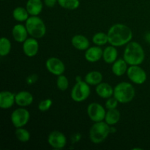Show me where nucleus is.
Listing matches in <instances>:
<instances>
[{"label": "nucleus", "instance_id": "obj_1", "mask_svg": "<svg viewBox=\"0 0 150 150\" xmlns=\"http://www.w3.org/2000/svg\"><path fill=\"white\" fill-rule=\"evenodd\" d=\"M107 34L108 43L115 47L126 45L133 38V32L130 28L122 23H116L111 26Z\"/></svg>", "mask_w": 150, "mask_h": 150}, {"label": "nucleus", "instance_id": "obj_2", "mask_svg": "<svg viewBox=\"0 0 150 150\" xmlns=\"http://www.w3.org/2000/svg\"><path fill=\"white\" fill-rule=\"evenodd\" d=\"M123 59L129 65H140L144 62L145 53L142 45L137 42H131L126 45Z\"/></svg>", "mask_w": 150, "mask_h": 150}, {"label": "nucleus", "instance_id": "obj_3", "mask_svg": "<svg viewBox=\"0 0 150 150\" xmlns=\"http://www.w3.org/2000/svg\"><path fill=\"white\" fill-rule=\"evenodd\" d=\"M111 133V127L105 121L94 122L89 130V139L94 144H100L108 138Z\"/></svg>", "mask_w": 150, "mask_h": 150}, {"label": "nucleus", "instance_id": "obj_4", "mask_svg": "<svg viewBox=\"0 0 150 150\" xmlns=\"http://www.w3.org/2000/svg\"><path fill=\"white\" fill-rule=\"evenodd\" d=\"M136 95L135 88L128 82H121L114 88L113 96L120 103H127L133 100Z\"/></svg>", "mask_w": 150, "mask_h": 150}, {"label": "nucleus", "instance_id": "obj_5", "mask_svg": "<svg viewBox=\"0 0 150 150\" xmlns=\"http://www.w3.org/2000/svg\"><path fill=\"white\" fill-rule=\"evenodd\" d=\"M28 33L32 38L40 39L45 36L46 33V26L43 21L38 16H31L26 21Z\"/></svg>", "mask_w": 150, "mask_h": 150}, {"label": "nucleus", "instance_id": "obj_6", "mask_svg": "<svg viewBox=\"0 0 150 150\" xmlns=\"http://www.w3.org/2000/svg\"><path fill=\"white\" fill-rule=\"evenodd\" d=\"M91 93V89L89 84L86 81H80L76 82L71 90L70 96L72 100L75 102L80 103L86 100L89 97Z\"/></svg>", "mask_w": 150, "mask_h": 150}, {"label": "nucleus", "instance_id": "obj_7", "mask_svg": "<svg viewBox=\"0 0 150 150\" xmlns=\"http://www.w3.org/2000/svg\"><path fill=\"white\" fill-rule=\"evenodd\" d=\"M11 122L16 128L26 125L30 120V113L24 107L14 110L11 114Z\"/></svg>", "mask_w": 150, "mask_h": 150}, {"label": "nucleus", "instance_id": "obj_8", "mask_svg": "<svg viewBox=\"0 0 150 150\" xmlns=\"http://www.w3.org/2000/svg\"><path fill=\"white\" fill-rule=\"evenodd\" d=\"M126 73L128 79L136 84H143L147 79L146 71L139 65H130Z\"/></svg>", "mask_w": 150, "mask_h": 150}, {"label": "nucleus", "instance_id": "obj_9", "mask_svg": "<svg viewBox=\"0 0 150 150\" xmlns=\"http://www.w3.org/2000/svg\"><path fill=\"white\" fill-rule=\"evenodd\" d=\"M87 114L94 122L104 121L106 111L104 107L98 103H92L87 107Z\"/></svg>", "mask_w": 150, "mask_h": 150}, {"label": "nucleus", "instance_id": "obj_10", "mask_svg": "<svg viewBox=\"0 0 150 150\" xmlns=\"http://www.w3.org/2000/svg\"><path fill=\"white\" fill-rule=\"evenodd\" d=\"M48 142L53 149H62L67 144V138L62 132L54 130L48 135Z\"/></svg>", "mask_w": 150, "mask_h": 150}, {"label": "nucleus", "instance_id": "obj_11", "mask_svg": "<svg viewBox=\"0 0 150 150\" xmlns=\"http://www.w3.org/2000/svg\"><path fill=\"white\" fill-rule=\"evenodd\" d=\"M45 67L49 73L54 76L62 75L65 71V65L61 59L57 57H51L45 62Z\"/></svg>", "mask_w": 150, "mask_h": 150}, {"label": "nucleus", "instance_id": "obj_12", "mask_svg": "<svg viewBox=\"0 0 150 150\" xmlns=\"http://www.w3.org/2000/svg\"><path fill=\"white\" fill-rule=\"evenodd\" d=\"M23 51L28 57H34L39 51V42L35 38H27L23 42Z\"/></svg>", "mask_w": 150, "mask_h": 150}, {"label": "nucleus", "instance_id": "obj_13", "mask_svg": "<svg viewBox=\"0 0 150 150\" xmlns=\"http://www.w3.org/2000/svg\"><path fill=\"white\" fill-rule=\"evenodd\" d=\"M103 50L100 48V46L95 45V46L89 47L85 51V59L89 62H97L100 60L101 58H103Z\"/></svg>", "mask_w": 150, "mask_h": 150}, {"label": "nucleus", "instance_id": "obj_14", "mask_svg": "<svg viewBox=\"0 0 150 150\" xmlns=\"http://www.w3.org/2000/svg\"><path fill=\"white\" fill-rule=\"evenodd\" d=\"M28 31L26 26L18 23L13 27L12 29V35L15 41L18 42H23L28 38Z\"/></svg>", "mask_w": 150, "mask_h": 150}, {"label": "nucleus", "instance_id": "obj_15", "mask_svg": "<svg viewBox=\"0 0 150 150\" xmlns=\"http://www.w3.org/2000/svg\"><path fill=\"white\" fill-rule=\"evenodd\" d=\"M16 103V95L10 91H2L0 93V107L9 109Z\"/></svg>", "mask_w": 150, "mask_h": 150}, {"label": "nucleus", "instance_id": "obj_16", "mask_svg": "<svg viewBox=\"0 0 150 150\" xmlns=\"http://www.w3.org/2000/svg\"><path fill=\"white\" fill-rule=\"evenodd\" d=\"M33 100V95L28 91H21L16 95V103L21 107L29 106Z\"/></svg>", "mask_w": 150, "mask_h": 150}, {"label": "nucleus", "instance_id": "obj_17", "mask_svg": "<svg viewBox=\"0 0 150 150\" xmlns=\"http://www.w3.org/2000/svg\"><path fill=\"white\" fill-rule=\"evenodd\" d=\"M71 43L75 48L79 51H86L89 48V40L82 35H76L72 38Z\"/></svg>", "mask_w": 150, "mask_h": 150}, {"label": "nucleus", "instance_id": "obj_18", "mask_svg": "<svg viewBox=\"0 0 150 150\" xmlns=\"http://www.w3.org/2000/svg\"><path fill=\"white\" fill-rule=\"evenodd\" d=\"M95 91L97 95L103 99H108L114 95V88L108 83L101 82L100 83L97 85Z\"/></svg>", "mask_w": 150, "mask_h": 150}, {"label": "nucleus", "instance_id": "obj_19", "mask_svg": "<svg viewBox=\"0 0 150 150\" xmlns=\"http://www.w3.org/2000/svg\"><path fill=\"white\" fill-rule=\"evenodd\" d=\"M43 7V4L41 0H28L26 8L30 16H39Z\"/></svg>", "mask_w": 150, "mask_h": 150}, {"label": "nucleus", "instance_id": "obj_20", "mask_svg": "<svg viewBox=\"0 0 150 150\" xmlns=\"http://www.w3.org/2000/svg\"><path fill=\"white\" fill-rule=\"evenodd\" d=\"M117 47L113 46V45H109L107 46L105 49L103 50V59L104 62L107 64H113L116 60H117V57H118V51L117 50Z\"/></svg>", "mask_w": 150, "mask_h": 150}, {"label": "nucleus", "instance_id": "obj_21", "mask_svg": "<svg viewBox=\"0 0 150 150\" xmlns=\"http://www.w3.org/2000/svg\"><path fill=\"white\" fill-rule=\"evenodd\" d=\"M127 65L128 64L126 62L124 59H119L112 64L111 70H112L113 73L116 76L120 77V76H122L125 73H127V70L128 69Z\"/></svg>", "mask_w": 150, "mask_h": 150}, {"label": "nucleus", "instance_id": "obj_22", "mask_svg": "<svg viewBox=\"0 0 150 150\" xmlns=\"http://www.w3.org/2000/svg\"><path fill=\"white\" fill-rule=\"evenodd\" d=\"M84 81L89 85L97 86L100 83L103 81V75L99 71H91L89 72L85 76Z\"/></svg>", "mask_w": 150, "mask_h": 150}, {"label": "nucleus", "instance_id": "obj_23", "mask_svg": "<svg viewBox=\"0 0 150 150\" xmlns=\"http://www.w3.org/2000/svg\"><path fill=\"white\" fill-rule=\"evenodd\" d=\"M120 116H121L120 112L117 108L109 109L106 112L104 121L109 125H114L119 122L120 120Z\"/></svg>", "mask_w": 150, "mask_h": 150}, {"label": "nucleus", "instance_id": "obj_24", "mask_svg": "<svg viewBox=\"0 0 150 150\" xmlns=\"http://www.w3.org/2000/svg\"><path fill=\"white\" fill-rule=\"evenodd\" d=\"M29 13L26 8L22 7H17L13 10V17L16 21L18 22H26L29 18Z\"/></svg>", "mask_w": 150, "mask_h": 150}, {"label": "nucleus", "instance_id": "obj_25", "mask_svg": "<svg viewBox=\"0 0 150 150\" xmlns=\"http://www.w3.org/2000/svg\"><path fill=\"white\" fill-rule=\"evenodd\" d=\"M12 48L11 42L8 38L2 37L0 40V56L6 57L10 53Z\"/></svg>", "mask_w": 150, "mask_h": 150}, {"label": "nucleus", "instance_id": "obj_26", "mask_svg": "<svg viewBox=\"0 0 150 150\" xmlns=\"http://www.w3.org/2000/svg\"><path fill=\"white\" fill-rule=\"evenodd\" d=\"M92 42L95 45L103 46L108 42V34L105 32H98L92 37Z\"/></svg>", "mask_w": 150, "mask_h": 150}, {"label": "nucleus", "instance_id": "obj_27", "mask_svg": "<svg viewBox=\"0 0 150 150\" xmlns=\"http://www.w3.org/2000/svg\"><path fill=\"white\" fill-rule=\"evenodd\" d=\"M16 137L19 142L26 143L30 140V133L26 129L22 127H18L15 131Z\"/></svg>", "mask_w": 150, "mask_h": 150}, {"label": "nucleus", "instance_id": "obj_28", "mask_svg": "<svg viewBox=\"0 0 150 150\" xmlns=\"http://www.w3.org/2000/svg\"><path fill=\"white\" fill-rule=\"evenodd\" d=\"M58 4L62 8L69 10H76L80 5L79 0H58Z\"/></svg>", "mask_w": 150, "mask_h": 150}, {"label": "nucleus", "instance_id": "obj_29", "mask_svg": "<svg viewBox=\"0 0 150 150\" xmlns=\"http://www.w3.org/2000/svg\"><path fill=\"white\" fill-rule=\"evenodd\" d=\"M57 86L60 91L64 92V91L67 90L69 87V81L67 78L63 74L57 76Z\"/></svg>", "mask_w": 150, "mask_h": 150}, {"label": "nucleus", "instance_id": "obj_30", "mask_svg": "<svg viewBox=\"0 0 150 150\" xmlns=\"http://www.w3.org/2000/svg\"><path fill=\"white\" fill-rule=\"evenodd\" d=\"M53 105V101L51 99H45L43 100H41L38 104V109L39 111L45 112L48 111L51 108Z\"/></svg>", "mask_w": 150, "mask_h": 150}, {"label": "nucleus", "instance_id": "obj_31", "mask_svg": "<svg viewBox=\"0 0 150 150\" xmlns=\"http://www.w3.org/2000/svg\"><path fill=\"white\" fill-rule=\"evenodd\" d=\"M118 103L119 101L114 97H113V98L111 97V98H108L106 102H105V108L108 110L114 109V108H117Z\"/></svg>", "mask_w": 150, "mask_h": 150}, {"label": "nucleus", "instance_id": "obj_32", "mask_svg": "<svg viewBox=\"0 0 150 150\" xmlns=\"http://www.w3.org/2000/svg\"><path fill=\"white\" fill-rule=\"evenodd\" d=\"M58 3V0H44V4L48 7H53Z\"/></svg>", "mask_w": 150, "mask_h": 150}, {"label": "nucleus", "instance_id": "obj_33", "mask_svg": "<svg viewBox=\"0 0 150 150\" xmlns=\"http://www.w3.org/2000/svg\"><path fill=\"white\" fill-rule=\"evenodd\" d=\"M1 1H4V0H1Z\"/></svg>", "mask_w": 150, "mask_h": 150}]
</instances>
